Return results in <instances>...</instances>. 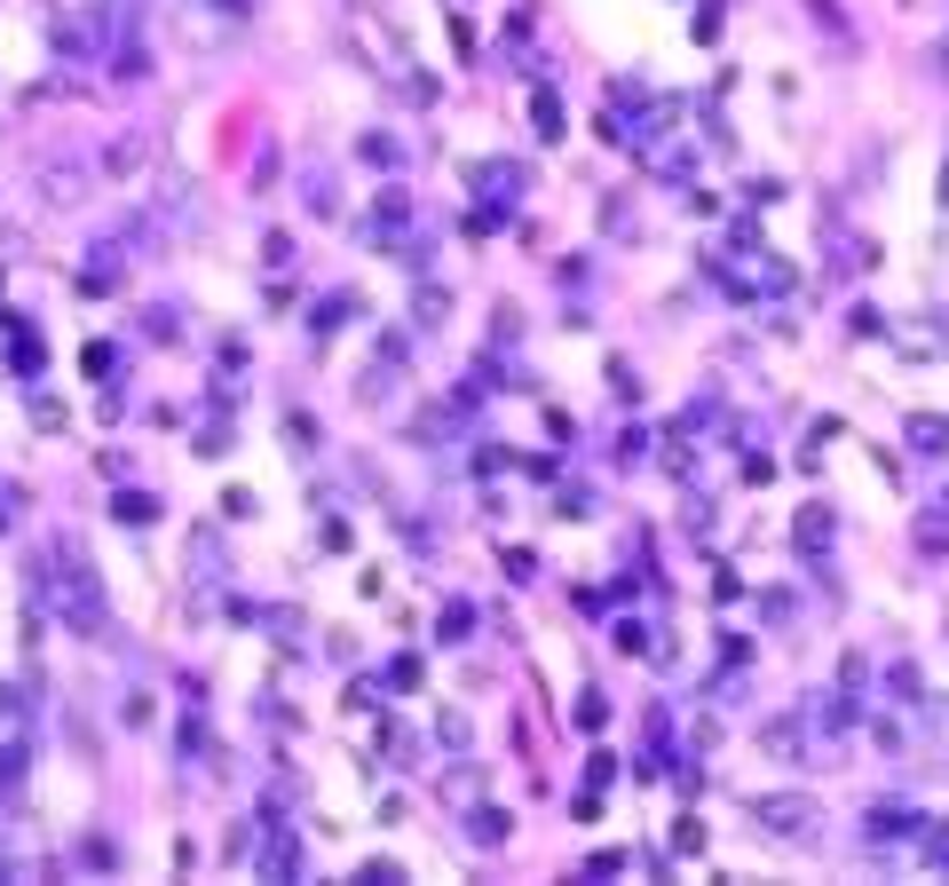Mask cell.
<instances>
[{
  "instance_id": "2",
  "label": "cell",
  "mask_w": 949,
  "mask_h": 886,
  "mask_svg": "<svg viewBox=\"0 0 949 886\" xmlns=\"http://www.w3.org/2000/svg\"><path fill=\"white\" fill-rule=\"evenodd\" d=\"M467 839H483V847H499V839H506V824H499V807H483V815H467Z\"/></svg>"
},
{
  "instance_id": "1",
  "label": "cell",
  "mask_w": 949,
  "mask_h": 886,
  "mask_svg": "<svg viewBox=\"0 0 949 886\" xmlns=\"http://www.w3.org/2000/svg\"><path fill=\"white\" fill-rule=\"evenodd\" d=\"M760 824L775 839H807V831H816V807H807V800H760Z\"/></svg>"
}]
</instances>
